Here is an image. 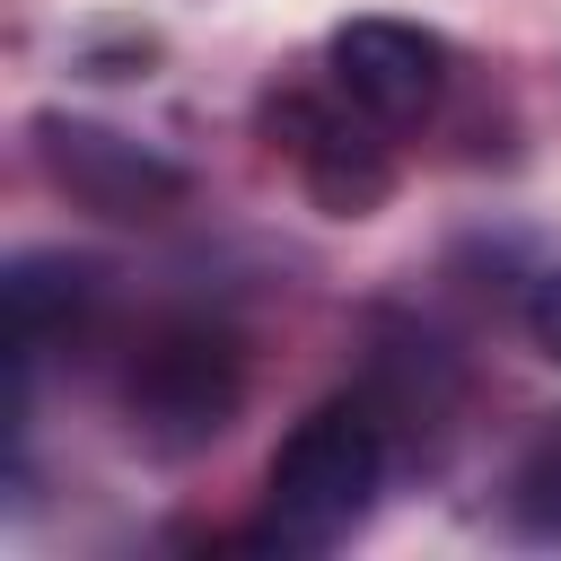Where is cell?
I'll return each instance as SVG.
<instances>
[{"instance_id": "obj_1", "label": "cell", "mask_w": 561, "mask_h": 561, "mask_svg": "<svg viewBox=\"0 0 561 561\" xmlns=\"http://www.w3.org/2000/svg\"><path fill=\"white\" fill-rule=\"evenodd\" d=\"M386 465H394V438H386V412L368 394L316 403L272 447L254 543H272V552H333V543H351L368 526L377 491H386Z\"/></svg>"}, {"instance_id": "obj_2", "label": "cell", "mask_w": 561, "mask_h": 561, "mask_svg": "<svg viewBox=\"0 0 561 561\" xmlns=\"http://www.w3.org/2000/svg\"><path fill=\"white\" fill-rule=\"evenodd\" d=\"M123 403H131V430L149 447H202L237 421L245 403V351L228 324L210 316H175L140 342L131 377H123Z\"/></svg>"}, {"instance_id": "obj_3", "label": "cell", "mask_w": 561, "mask_h": 561, "mask_svg": "<svg viewBox=\"0 0 561 561\" xmlns=\"http://www.w3.org/2000/svg\"><path fill=\"white\" fill-rule=\"evenodd\" d=\"M333 88H342L368 123L403 131V123H421V114L438 105V88H447V44H438L430 26H412V18H351V26H333Z\"/></svg>"}, {"instance_id": "obj_4", "label": "cell", "mask_w": 561, "mask_h": 561, "mask_svg": "<svg viewBox=\"0 0 561 561\" xmlns=\"http://www.w3.org/2000/svg\"><path fill=\"white\" fill-rule=\"evenodd\" d=\"M272 140L289 149V167L307 175V193L333 210V219H368L377 202H386V184H394V167H386V149L368 140V114L342 96V105H324V96H280L272 105Z\"/></svg>"}, {"instance_id": "obj_5", "label": "cell", "mask_w": 561, "mask_h": 561, "mask_svg": "<svg viewBox=\"0 0 561 561\" xmlns=\"http://www.w3.org/2000/svg\"><path fill=\"white\" fill-rule=\"evenodd\" d=\"M35 131H44V167H53L88 210H105V219H158V210L184 193V175H175L167 158H149L140 140H123V131L61 123V114H44Z\"/></svg>"}, {"instance_id": "obj_6", "label": "cell", "mask_w": 561, "mask_h": 561, "mask_svg": "<svg viewBox=\"0 0 561 561\" xmlns=\"http://www.w3.org/2000/svg\"><path fill=\"white\" fill-rule=\"evenodd\" d=\"M88 289H96V272L70 263V254H18L9 263V342H18V368L88 307Z\"/></svg>"}, {"instance_id": "obj_7", "label": "cell", "mask_w": 561, "mask_h": 561, "mask_svg": "<svg viewBox=\"0 0 561 561\" xmlns=\"http://www.w3.org/2000/svg\"><path fill=\"white\" fill-rule=\"evenodd\" d=\"M508 526L526 543H561V421L535 430V447L508 473Z\"/></svg>"}, {"instance_id": "obj_8", "label": "cell", "mask_w": 561, "mask_h": 561, "mask_svg": "<svg viewBox=\"0 0 561 561\" xmlns=\"http://www.w3.org/2000/svg\"><path fill=\"white\" fill-rule=\"evenodd\" d=\"M526 333H535L543 359H561V272H543V280L526 289Z\"/></svg>"}]
</instances>
